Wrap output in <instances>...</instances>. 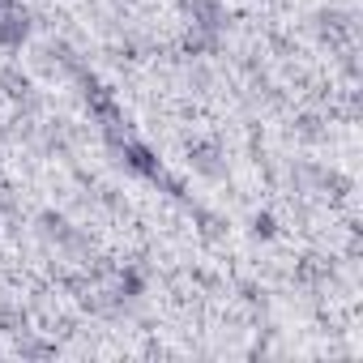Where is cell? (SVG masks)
<instances>
[{
    "label": "cell",
    "instance_id": "6da1fadb",
    "mask_svg": "<svg viewBox=\"0 0 363 363\" xmlns=\"http://www.w3.org/2000/svg\"><path fill=\"white\" fill-rule=\"evenodd\" d=\"M124 162H128L133 171H141V175H154V179H158V158H154L145 145L128 141V145H124Z\"/></svg>",
    "mask_w": 363,
    "mask_h": 363
},
{
    "label": "cell",
    "instance_id": "7a4b0ae2",
    "mask_svg": "<svg viewBox=\"0 0 363 363\" xmlns=\"http://www.w3.org/2000/svg\"><path fill=\"white\" fill-rule=\"evenodd\" d=\"M252 227H257V235H265V240L274 235V218H269V214H257V223H252Z\"/></svg>",
    "mask_w": 363,
    "mask_h": 363
}]
</instances>
